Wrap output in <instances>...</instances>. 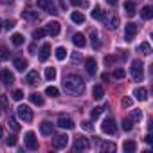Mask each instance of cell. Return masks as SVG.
<instances>
[{"label": "cell", "mask_w": 153, "mask_h": 153, "mask_svg": "<svg viewBox=\"0 0 153 153\" xmlns=\"http://www.w3.org/2000/svg\"><path fill=\"white\" fill-rule=\"evenodd\" d=\"M70 18H72L74 24H85V15L79 13V11H74V13L70 15Z\"/></svg>", "instance_id": "26"}, {"label": "cell", "mask_w": 153, "mask_h": 153, "mask_svg": "<svg viewBox=\"0 0 153 153\" xmlns=\"http://www.w3.org/2000/svg\"><path fill=\"white\" fill-rule=\"evenodd\" d=\"M54 56H56V59L63 61V59L67 58V51H65V47H58V49H56V52H54Z\"/></svg>", "instance_id": "34"}, {"label": "cell", "mask_w": 153, "mask_h": 153, "mask_svg": "<svg viewBox=\"0 0 153 153\" xmlns=\"http://www.w3.org/2000/svg\"><path fill=\"white\" fill-rule=\"evenodd\" d=\"M16 115H18V119H22L24 123H31L33 121V110L27 106V105H20L18 108H16Z\"/></svg>", "instance_id": "3"}, {"label": "cell", "mask_w": 153, "mask_h": 153, "mask_svg": "<svg viewBox=\"0 0 153 153\" xmlns=\"http://www.w3.org/2000/svg\"><path fill=\"white\" fill-rule=\"evenodd\" d=\"M72 6H81V0H70Z\"/></svg>", "instance_id": "52"}, {"label": "cell", "mask_w": 153, "mask_h": 153, "mask_svg": "<svg viewBox=\"0 0 153 153\" xmlns=\"http://www.w3.org/2000/svg\"><path fill=\"white\" fill-rule=\"evenodd\" d=\"M11 42H13V45H16V47H20V45L24 43V36H22L20 33H15V34L11 36Z\"/></svg>", "instance_id": "33"}, {"label": "cell", "mask_w": 153, "mask_h": 153, "mask_svg": "<svg viewBox=\"0 0 153 153\" xmlns=\"http://www.w3.org/2000/svg\"><path fill=\"white\" fill-rule=\"evenodd\" d=\"M36 4H38L40 9H45L47 13L56 15V7H54V2H52V0H36Z\"/></svg>", "instance_id": "10"}, {"label": "cell", "mask_w": 153, "mask_h": 153, "mask_svg": "<svg viewBox=\"0 0 153 153\" xmlns=\"http://www.w3.org/2000/svg\"><path fill=\"white\" fill-rule=\"evenodd\" d=\"M0 81H2L4 85H13V83H15V76H13V72L2 70V72H0Z\"/></svg>", "instance_id": "13"}, {"label": "cell", "mask_w": 153, "mask_h": 153, "mask_svg": "<svg viewBox=\"0 0 153 153\" xmlns=\"http://www.w3.org/2000/svg\"><path fill=\"white\" fill-rule=\"evenodd\" d=\"M114 78H115V79H124V70H123V68H115Z\"/></svg>", "instance_id": "41"}, {"label": "cell", "mask_w": 153, "mask_h": 153, "mask_svg": "<svg viewBox=\"0 0 153 153\" xmlns=\"http://www.w3.org/2000/svg\"><path fill=\"white\" fill-rule=\"evenodd\" d=\"M29 99H31V103L33 105H36V106H43V96L42 94H38V92H33L31 96H29Z\"/></svg>", "instance_id": "22"}, {"label": "cell", "mask_w": 153, "mask_h": 153, "mask_svg": "<svg viewBox=\"0 0 153 153\" xmlns=\"http://www.w3.org/2000/svg\"><path fill=\"white\" fill-rule=\"evenodd\" d=\"M133 96H135V99H139V101H146V99H148V90H146L144 87H139V88L133 90Z\"/></svg>", "instance_id": "18"}, {"label": "cell", "mask_w": 153, "mask_h": 153, "mask_svg": "<svg viewBox=\"0 0 153 153\" xmlns=\"http://www.w3.org/2000/svg\"><path fill=\"white\" fill-rule=\"evenodd\" d=\"M45 78H47V81H54L56 79V68L54 67H47L45 68Z\"/></svg>", "instance_id": "29"}, {"label": "cell", "mask_w": 153, "mask_h": 153, "mask_svg": "<svg viewBox=\"0 0 153 153\" xmlns=\"http://www.w3.org/2000/svg\"><path fill=\"white\" fill-rule=\"evenodd\" d=\"M45 94H47L49 97H58V96H59V90H58L56 87H47V88H45Z\"/></svg>", "instance_id": "37"}, {"label": "cell", "mask_w": 153, "mask_h": 153, "mask_svg": "<svg viewBox=\"0 0 153 153\" xmlns=\"http://www.w3.org/2000/svg\"><path fill=\"white\" fill-rule=\"evenodd\" d=\"M90 38H92V47H94V49H99V47H101V42H99V34H97L96 31H92V33H90Z\"/></svg>", "instance_id": "32"}, {"label": "cell", "mask_w": 153, "mask_h": 153, "mask_svg": "<svg viewBox=\"0 0 153 153\" xmlns=\"http://www.w3.org/2000/svg\"><path fill=\"white\" fill-rule=\"evenodd\" d=\"M101 130H103V133H108V135H114V133L117 131V126H115V121H114L112 117H108V119H105V121H103V124H101Z\"/></svg>", "instance_id": "5"}, {"label": "cell", "mask_w": 153, "mask_h": 153, "mask_svg": "<svg viewBox=\"0 0 153 153\" xmlns=\"http://www.w3.org/2000/svg\"><path fill=\"white\" fill-rule=\"evenodd\" d=\"M92 97H94L96 101H101V99L105 97V88H103L101 85H96L94 90H92Z\"/></svg>", "instance_id": "21"}, {"label": "cell", "mask_w": 153, "mask_h": 153, "mask_svg": "<svg viewBox=\"0 0 153 153\" xmlns=\"http://www.w3.org/2000/svg\"><path fill=\"white\" fill-rule=\"evenodd\" d=\"M22 18L27 22H38V13L34 9H24L22 11Z\"/></svg>", "instance_id": "14"}, {"label": "cell", "mask_w": 153, "mask_h": 153, "mask_svg": "<svg viewBox=\"0 0 153 153\" xmlns=\"http://www.w3.org/2000/svg\"><path fill=\"white\" fill-rule=\"evenodd\" d=\"M7 124H9V128H11L13 131H20V124H18V121H16V117H15V115H9Z\"/></svg>", "instance_id": "30"}, {"label": "cell", "mask_w": 153, "mask_h": 153, "mask_svg": "<svg viewBox=\"0 0 153 153\" xmlns=\"http://www.w3.org/2000/svg\"><path fill=\"white\" fill-rule=\"evenodd\" d=\"M2 4H6V6L9 4V6H11V4H13V0H2Z\"/></svg>", "instance_id": "54"}, {"label": "cell", "mask_w": 153, "mask_h": 153, "mask_svg": "<svg viewBox=\"0 0 153 153\" xmlns=\"http://www.w3.org/2000/svg\"><path fill=\"white\" fill-rule=\"evenodd\" d=\"M130 72H131V78L135 81H142V78H144V65H142V61L133 59L131 67H130Z\"/></svg>", "instance_id": "2"}, {"label": "cell", "mask_w": 153, "mask_h": 153, "mask_svg": "<svg viewBox=\"0 0 153 153\" xmlns=\"http://www.w3.org/2000/svg\"><path fill=\"white\" fill-rule=\"evenodd\" d=\"M105 22H106V27H108V29H117V25H119V16L114 15L112 18H106Z\"/></svg>", "instance_id": "27"}, {"label": "cell", "mask_w": 153, "mask_h": 153, "mask_svg": "<svg viewBox=\"0 0 153 153\" xmlns=\"http://www.w3.org/2000/svg\"><path fill=\"white\" fill-rule=\"evenodd\" d=\"M0 29H2V22H0Z\"/></svg>", "instance_id": "56"}, {"label": "cell", "mask_w": 153, "mask_h": 153, "mask_svg": "<svg viewBox=\"0 0 153 153\" xmlns=\"http://www.w3.org/2000/svg\"><path fill=\"white\" fill-rule=\"evenodd\" d=\"M59 31H61V27H59V22H58V20H52V22H49V24L45 25V33L51 34V36H58Z\"/></svg>", "instance_id": "6"}, {"label": "cell", "mask_w": 153, "mask_h": 153, "mask_svg": "<svg viewBox=\"0 0 153 153\" xmlns=\"http://www.w3.org/2000/svg\"><path fill=\"white\" fill-rule=\"evenodd\" d=\"M72 43L78 47V49H83V47L87 45V38H85L81 33H76V34H74V38H72Z\"/></svg>", "instance_id": "15"}, {"label": "cell", "mask_w": 153, "mask_h": 153, "mask_svg": "<svg viewBox=\"0 0 153 153\" xmlns=\"http://www.w3.org/2000/svg\"><path fill=\"white\" fill-rule=\"evenodd\" d=\"M137 31H139L137 24H126V29H124V40H126V42H131V40L135 38Z\"/></svg>", "instance_id": "7"}, {"label": "cell", "mask_w": 153, "mask_h": 153, "mask_svg": "<svg viewBox=\"0 0 153 153\" xmlns=\"http://www.w3.org/2000/svg\"><path fill=\"white\" fill-rule=\"evenodd\" d=\"M27 67H29L27 59H24V58H16V59H15V68H16L18 72H24Z\"/></svg>", "instance_id": "23"}, {"label": "cell", "mask_w": 153, "mask_h": 153, "mask_svg": "<svg viewBox=\"0 0 153 153\" xmlns=\"http://www.w3.org/2000/svg\"><path fill=\"white\" fill-rule=\"evenodd\" d=\"M131 103H133V101H131L130 97H123V101H121V105H123V106H126V108H130V106H131Z\"/></svg>", "instance_id": "46"}, {"label": "cell", "mask_w": 153, "mask_h": 153, "mask_svg": "<svg viewBox=\"0 0 153 153\" xmlns=\"http://www.w3.org/2000/svg\"><path fill=\"white\" fill-rule=\"evenodd\" d=\"M38 79H40V74H38V70H31V72L27 74V78H25L27 85H36V83H38Z\"/></svg>", "instance_id": "20"}, {"label": "cell", "mask_w": 153, "mask_h": 153, "mask_svg": "<svg viewBox=\"0 0 153 153\" xmlns=\"http://www.w3.org/2000/svg\"><path fill=\"white\" fill-rule=\"evenodd\" d=\"M25 146H27V149H38V139H36V135L33 133V131H27L25 133Z\"/></svg>", "instance_id": "8"}, {"label": "cell", "mask_w": 153, "mask_h": 153, "mask_svg": "<svg viewBox=\"0 0 153 153\" xmlns=\"http://www.w3.org/2000/svg\"><path fill=\"white\" fill-rule=\"evenodd\" d=\"M92 18H94V20H101V22H105V20H106V15H105V11H103L99 6H96V7L92 9Z\"/></svg>", "instance_id": "16"}, {"label": "cell", "mask_w": 153, "mask_h": 153, "mask_svg": "<svg viewBox=\"0 0 153 153\" xmlns=\"http://www.w3.org/2000/svg\"><path fill=\"white\" fill-rule=\"evenodd\" d=\"M2 24H4V27H6L7 31H11V29L15 27V22H13V20H7V22H2Z\"/></svg>", "instance_id": "48"}, {"label": "cell", "mask_w": 153, "mask_h": 153, "mask_svg": "<svg viewBox=\"0 0 153 153\" xmlns=\"http://www.w3.org/2000/svg\"><path fill=\"white\" fill-rule=\"evenodd\" d=\"M144 140H146V144H151V142H153V139H151V135H146V137H144Z\"/></svg>", "instance_id": "51"}, {"label": "cell", "mask_w": 153, "mask_h": 153, "mask_svg": "<svg viewBox=\"0 0 153 153\" xmlns=\"http://www.w3.org/2000/svg\"><path fill=\"white\" fill-rule=\"evenodd\" d=\"M106 2H108L110 6H117V2H119V0H106Z\"/></svg>", "instance_id": "53"}, {"label": "cell", "mask_w": 153, "mask_h": 153, "mask_svg": "<svg viewBox=\"0 0 153 153\" xmlns=\"http://www.w3.org/2000/svg\"><path fill=\"white\" fill-rule=\"evenodd\" d=\"M0 58H2V59H7L9 58V51L6 47H0Z\"/></svg>", "instance_id": "45"}, {"label": "cell", "mask_w": 153, "mask_h": 153, "mask_svg": "<svg viewBox=\"0 0 153 153\" xmlns=\"http://www.w3.org/2000/svg\"><path fill=\"white\" fill-rule=\"evenodd\" d=\"M130 119H131L133 123H139V121L142 119V114H140V110H131V114H130Z\"/></svg>", "instance_id": "38"}, {"label": "cell", "mask_w": 153, "mask_h": 153, "mask_svg": "<svg viewBox=\"0 0 153 153\" xmlns=\"http://www.w3.org/2000/svg\"><path fill=\"white\" fill-rule=\"evenodd\" d=\"M81 128L87 130V131H90V130H92V123H90V121H85V123H81Z\"/></svg>", "instance_id": "49"}, {"label": "cell", "mask_w": 153, "mask_h": 153, "mask_svg": "<svg viewBox=\"0 0 153 153\" xmlns=\"http://www.w3.org/2000/svg\"><path fill=\"white\" fill-rule=\"evenodd\" d=\"M4 135V130H2V126H0V137H2Z\"/></svg>", "instance_id": "55"}, {"label": "cell", "mask_w": 153, "mask_h": 153, "mask_svg": "<svg viewBox=\"0 0 153 153\" xmlns=\"http://www.w3.org/2000/svg\"><path fill=\"white\" fill-rule=\"evenodd\" d=\"M0 114H2V108H0Z\"/></svg>", "instance_id": "57"}, {"label": "cell", "mask_w": 153, "mask_h": 153, "mask_svg": "<svg viewBox=\"0 0 153 153\" xmlns=\"http://www.w3.org/2000/svg\"><path fill=\"white\" fill-rule=\"evenodd\" d=\"M67 144H68L67 135H56L52 139V148H56V149H63V148H67Z\"/></svg>", "instance_id": "9"}, {"label": "cell", "mask_w": 153, "mask_h": 153, "mask_svg": "<svg viewBox=\"0 0 153 153\" xmlns=\"http://www.w3.org/2000/svg\"><path fill=\"white\" fill-rule=\"evenodd\" d=\"M140 16H142L144 20H151V18H153V7H151V6H144V7L140 9Z\"/></svg>", "instance_id": "25"}, {"label": "cell", "mask_w": 153, "mask_h": 153, "mask_svg": "<svg viewBox=\"0 0 153 153\" xmlns=\"http://www.w3.org/2000/svg\"><path fill=\"white\" fill-rule=\"evenodd\" d=\"M90 148V142L85 135H78L74 139V151H85Z\"/></svg>", "instance_id": "4"}, {"label": "cell", "mask_w": 153, "mask_h": 153, "mask_svg": "<svg viewBox=\"0 0 153 153\" xmlns=\"http://www.w3.org/2000/svg\"><path fill=\"white\" fill-rule=\"evenodd\" d=\"M16 142H18L16 135H9V137L6 139V144H7V146H16Z\"/></svg>", "instance_id": "40"}, {"label": "cell", "mask_w": 153, "mask_h": 153, "mask_svg": "<svg viewBox=\"0 0 153 153\" xmlns=\"http://www.w3.org/2000/svg\"><path fill=\"white\" fill-rule=\"evenodd\" d=\"M72 63H74V65H79V63H81V56H79V52H74V54H72Z\"/></svg>", "instance_id": "44"}, {"label": "cell", "mask_w": 153, "mask_h": 153, "mask_svg": "<svg viewBox=\"0 0 153 153\" xmlns=\"http://www.w3.org/2000/svg\"><path fill=\"white\" fill-rule=\"evenodd\" d=\"M123 130H124V131H131V130H133V121H131L130 117L123 119Z\"/></svg>", "instance_id": "36"}, {"label": "cell", "mask_w": 153, "mask_h": 153, "mask_svg": "<svg viewBox=\"0 0 153 153\" xmlns=\"http://www.w3.org/2000/svg\"><path fill=\"white\" fill-rule=\"evenodd\" d=\"M101 149H103V151H115V144H114V142H103Z\"/></svg>", "instance_id": "39"}, {"label": "cell", "mask_w": 153, "mask_h": 153, "mask_svg": "<svg viewBox=\"0 0 153 153\" xmlns=\"http://www.w3.org/2000/svg\"><path fill=\"white\" fill-rule=\"evenodd\" d=\"M63 88L68 94H72V96H81L85 92V83H83V79L79 78V76L68 74V76H65V79H63Z\"/></svg>", "instance_id": "1"}, {"label": "cell", "mask_w": 153, "mask_h": 153, "mask_svg": "<svg viewBox=\"0 0 153 153\" xmlns=\"http://www.w3.org/2000/svg\"><path fill=\"white\" fill-rule=\"evenodd\" d=\"M106 106H108V105H105V106H96V108L90 112V117H92V119H99V115L103 114V110H105Z\"/></svg>", "instance_id": "35"}, {"label": "cell", "mask_w": 153, "mask_h": 153, "mask_svg": "<svg viewBox=\"0 0 153 153\" xmlns=\"http://www.w3.org/2000/svg\"><path fill=\"white\" fill-rule=\"evenodd\" d=\"M45 34H47V33H45V29H36V31L33 33V36H34L36 40H40V38H43Z\"/></svg>", "instance_id": "42"}, {"label": "cell", "mask_w": 153, "mask_h": 153, "mask_svg": "<svg viewBox=\"0 0 153 153\" xmlns=\"http://www.w3.org/2000/svg\"><path fill=\"white\" fill-rule=\"evenodd\" d=\"M124 13H126L128 16H135V13H137V6H135L133 2H124Z\"/></svg>", "instance_id": "24"}, {"label": "cell", "mask_w": 153, "mask_h": 153, "mask_svg": "<svg viewBox=\"0 0 153 153\" xmlns=\"http://www.w3.org/2000/svg\"><path fill=\"white\" fill-rule=\"evenodd\" d=\"M85 68H87L88 76H96V72H97V61L94 58H87L85 59Z\"/></svg>", "instance_id": "11"}, {"label": "cell", "mask_w": 153, "mask_h": 153, "mask_svg": "<svg viewBox=\"0 0 153 153\" xmlns=\"http://www.w3.org/2000/svg\"><path fill=\"white\" fill-rule=\"evenodd\" d=\"M58 126L59 128H63V130H74V121L70 119V117H65V115H61L59 119H58Z\"/></svg>", "instance_id": "12"}, {"label": "cell", "mask_w": 153, "mask_h": 153, "mask_svg": "<svg viewBox=\"0 0 153 153\" xmlns=\"http://www.w3.org/2000/svg\"><path fill=\"white\" fill-rule=\"evenodd\" d=\"M105 63H106V65H114V63H115V56H106V58H105Z\"/></svg>", "instance_id": "50"}, {"label": "cell", "mask_w": 153, "mask_h": 153, "mask_svg": "<svg viewBox=\"0 0 153 153\" xmlns=\"http://www.w3.org/2000/svg\"><path fill=\"white\" fill-rule=\"evenodd\" d=\"M13 99H15V101H22V99H24V92H22V90H15V92H13Z\"/></svg>", "instance_id": "43"}, {"label": "cell", "mask_w": 153, "mask_h": 153, "mask_svg": "<svg viewBox=\"0 0 153 153\" xmlns=\"http://www.w3.org/2000/svg\"><path fill=\"white\" fill-rule=\"evenodd\" d=\"M123 149H124L126 153H133V151L137 149V144H135V140H126V142L123 144Z\"/></svg>", "instance_id": "28"}, {"label": "cell", "mask_w": 153, "mask_h": 153, "mask_svg": "<svg viewBox=\"0 0 153 153\" xmlns=\"http://www.w3.org/2000/svg\"><path fill=\"white\" fill-rule=\"evenodd\" d=\"M52 130H54V124H52L51 121H43V123L40 124V131H42L43 135H51Z\"/></svg>", "instance_id": "19"}, {"label": "cell", "mask_w": 153, "mask_h": 153, "mask_svg": "<svg viewBox=\"0 0 153 153\" xmlns=\"http://www.w3.org/2000/svg\"><path fill=\"white\" fill-rule=\"evenodd\" d=\"M139 52L144 54V56H149V54H151V47H149V43H148V42L140 43V45H139Z\"/></svg>", "instance_id": "31"}, {"label": "cell", "mask_w": 153, "mask_h": 153, "mask_svg": "<svg viewBox=\"0 0 153 153\" xmlns=\"http://www.w3.org/2000/svg\"><path fill=\"white\" fill-rule=\"evenodd\" d=\"M0 103H2V106H4L6 110H9V101H7V97H6V96L0 97Z\"/></svg>", "instance_id": "47"}, {"label": "cell", "mask_w": 153, "mask_h": 153, "mask_svg": "<svg viewBox=\"0 0 153 153\" xmlns=\"http://www.w3.org/2000/svg\"><path fill=\"white\" fill-rule=\"evenodd\" d=\"M51 56V45L49 43H43L42 49H40V61H47Z\"/></svg>", "instance_id": "17"}]
</instances>
